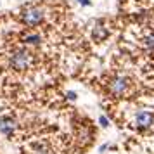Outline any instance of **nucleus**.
Masks as SVG:
<instances>
[{"instance_id": "obj_9", "label": "nucleus", "mask_w": 154, "mask_h": 154, "mask_svg": "<svg viewBox=\"0 0 154 154\" xmlns=\"http://www.w3.org/2000/svg\"><path fill=\"white\" fill-rule=\"evenodd\" d=\"M142 43H144V47H146L149 52L154 54V31H149V33L142 38Z\"/></svg>"}, {"instance_id": "obj_1", "label": "nucleus", "mask_w": 154, "mask_h": 154, "mask_svg": "<svg viewBox=\"0 0 154 154\" xmlns=\"http://www.w3.org/2000/svg\"><path fill=\"white\" fill-rule=\"evenodd\" d=\"M7 64L11 69L23 73V71H28L33 68L35 64V54L29 50V47H16L9 52L7 56Z\"/></svg>"}, {"instance_id": "obj_4", "label": "nucleus", "mask_w": 154, "mask_h": 154, "mask_svg": "<svg viewBox=\"0 0 154 154\" xmlns=\"http://www.w3.org/2000/svg\"><path fill=\"white\" fill-rule=\"evenodd\" d=\"M154 125V111L152 109H139L133 116V126L137 130H149Z\"/></svg>"}, {"instance_id": "obj_5", "label": "nucleus", "mask_w": 154, "mask_h": 154, "mask_svg": "<svg viewBox=\"0 0 154 154\" xmlns=\"http://www.w3.org/2000/svg\"><path fill=\"white\" fill-rule=\"evenodd\" d=\"M16 130H17V121L9 114H0V133L7 139H12Z\"/></svg>"}, {"instance_id": "obj_11", "label": "nucleus", "mask_w": 154, "mask_h": 154, "mask_svg": "<svg viewBox=\"0 0 154 154\" xmlns=\"http://www.w3.org/2000/svg\"><path fill=\"white\" fill-rule=\"evenodd\" d=\"M76 2L82 5V7H90L92 5V0H76Z\"/></svg>"}, {"instance_id": "obj_6", "label": "nucleus", "mask_w": 154, "mask_h": 154, "mask_svg": "<svg viewBox=\"0 0 154 154\" xmlns=\"http://www.w3.org/2000/svg\"><path fill=\"white\" fill-rule=\"evenodd\" d=\"M43 42H45L43 40V35L38 33V31H35V29H29V31H26V33L21 35V43L24 47H33L35 49V47H40Z\"/></svg>"}, {"instance_id": "obj_8", "label": "nucleus", "mask_w": 154, "mask_h": 154, "mask_svg": "<svg viewBox=\"0 0 154 154\" xmlns=\"http://www.w3.org/2000/svg\"><path fill=\"white\" fill-rule=\"evenodd\" d=\"M29 151H31V154H54V151H52V147H50V144L47 140H36V142H33L31 147H29Z\"/></svg>"}, {"instance_id": "obj_7", "label": "nucleus", "mask_w": 154, "mask_h": 154, "mask_svg": "<svg viewBox=\"0 0 154 154\" xmlns=\"http://www.w3.org/2000/svg\"><path fill=\"white\" fill-rule=\"evenodd\" d=\"M107 36H109V28H107L102 21L95 23L94 28H92V38H94L95 42H104Z\"/></svg>"}, {"instance_id": "obj_13", "label": "nucleus", "mask_w": 154, "mask_h": 154, "mask_svg": "<svg viewBox=\"0 0 154 154\" xmlns=\"http://www.w3.org/2000/svg\"><path fill=\"white\" fill-rule=\"evenodd\" d=\"M109 149V144H104V146L100 147V152H104V151H107Z\"/></svg>"}, {"instance_id": "obj_12", "label": "nucleus", "mask_w": 154, "mask_h": 154, "mask_svg": "<svg viewBox=\"0 0 154 154\" xmlns=\"http://www.w3.org/2000/svg\"><path fill=\"white\" fill-rule=\"evenodd\" d=\"M66 95H68V99H69V100H76V94H75V92H68Z\"/></svg>"}, {"instance_id": "obj_3", "label": "nucleus", "mask_w": 154, "mask_h": 154, "mask_svg": "<svg viewBox=\"0 0 154 154\" xmlns=\"http://www.w3.org/2000/svg\"><path fill=\"white\" fill-rule=\"evenodd\" d=\"M130 88H132V80L126 75H116L107 82V94L114 99L126 95Z\"/></svg>"}, {"instance_id": "obj_2", "label": "nucleus", "mask_w": 154, "mask_h": 154, "mask_svg": "<svg viewBox=\"0 0 154 154\" xmlns=\"http://www.w3.org/2000/svg\"><path fill=\"white\" fill-rule=\"evenodd\" d=\"M19 21L23 26L29 29L40 28L47 21V9L40 7V5H26L19 12Z\"/></svg>"}, {"instance_id": "obj_10", "label": "nucleus", "mask_w": 154, "mask_h": 154, "mask_svg": "<svg viewBox=\"0 0 154 154\" xmlns=\"http://www.w3.org/2000/svg\"><path fill=\"white\" fill-rule=\"evenodd\" d=\"M99 123H100L102 128H107V126H109V119H107V116H100V118H99Z\"/></svg>"}]
</instances>
